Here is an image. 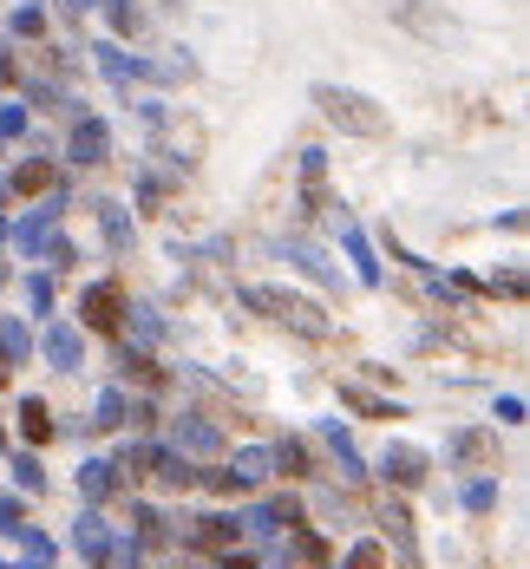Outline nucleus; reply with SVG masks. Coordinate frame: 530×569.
Listing matches in <instances>:
<instances>
[{"label":"nucleus","mask_w":530,"mask_h":569,"mask_svg":"<svg viewBox=\"0 0 530 569\" xmlns=\"http://www.w3.org/2000/svg\"><path fill=\"white\" fill-rule=\"evenodd\" d=\"M151 7H183V0H151Z\"/></svg>","instance_id":"nucleus-51"},{"label":"nucleus","mask_w":530,"mask_h":569,"mask_svg":"<svg viewBox=\"0 0 530 569\" xmlns=\"http://www.w3.org/2000/svg\"><path fill=\"white\" fill-rule=\"evenodd\" d=\"M387 13H393V27H407V33H446V27H452V20H446L439 7H426V0H393Z\"/></svg>","instance_id":"nucleus-29"},{"label":"nucleus","mask_w":530,"mask_h":569,"mask_svg":"<svg viewBox=\"0 0 530 569\" xmlns=\"http://www.w3.org/2000/svg\"><path fill=\"white\" fill-rule=\"evenodd\" d=\"M33 360V328L27 315H0V387H13V373Z\"/></svg>","instance_id":"nucleus-16"},{"label":"nucleus","mask_w":530,"mask_h":569,"mask_svg":"<svg viewBox=\"0 0 530 569\" xmlns=\"http://www.w3.org/2000/svg\"><path fill=\"white\" fill-rule=\"evenodd\" d=\"M20 530H27V498H20V491H0V537L13 543Z\"/></svg>","instance_id":"nucleus-43"},{"label":"nucleus","mask_w":530,"mask_h":569,"mask_svg":"<svg viewBox=\"0 0 530 569\" xmlns=\"http://www.w3.org/2000/svg\"><path fill=\"white\" fill-rule=\"evenodd\" d=\"M151 485H164V491H190V485H197V458H183L177 446L151 439Z\"/></svg>","instance_id":"nucleus-20"},{"label":"nucleus","mask_w":530,"mask_h":569,"mask_svg":"<svg viewBox=\"0 0 530 569\" xmlns=\"http://www.w3.org/2000/svg\"><path fill=\"white\" fill-rule=\"evenodd\" d=\"M124 308H131V295H124L118 276H99V282L79 288V321L92 335H124Z\"/></svg>","instance_id":"nucleus-5"},{"label":"nucleus","mask_w":530,"mask_h":569,"mask_svg":"<svg viewBox=\"0 0 530 569\" xmlns=\"http://www.w3.org/2000/svg\"><path fill=\"white\" fill-rule=\"evenodd\" d=\"M7 471H13V491L20 498H47V465H40V452L20 446V452L7 458Z\"/></svg>","instance_id":"nucleus-31"},{"label":"nucleus","mask_w":530,"mask_h":569,"mask_svg":"<svg viewBox=\"0 0 530 569\" xmlns=\"http://www.w3.org/2000/svg\"><path fill=\"white\" fill-rule=\"evenodd\" d=\"M131 523H138L131 537H138L144 550H171V543H177V517H171V511H158L151 498H131Z\"/></svg>","instance_id":"nucleus-19"},{"label":"nucleus","mask_w":530,"mask_h":569,"mask_svg":"<svg viewBox=\"0 0 530 569\" xmlns=\"http://www.w3.org/2000/svg\"><path fill=\"white\" fill-rule=\"evenodd\" d=\"M124 315H131V335H124L131 347H158V341H164V315H158L151 301H131Z\"/></svg>","instance_id":"nucleus-33"},{"label":"nucleus","mask_w":530,"mask_h":569,"mask_svg":"<svg viewBox=\"0 0 530 569\" xmlns=\"http://www.w3.org/2000/svg\"><path fill=\"white\" fill-rule=\"evenodd\" d=\"M13 79H20V59H13V47L0 40V99H7V86H13Z\"/></svg>","instance_id":"nucleus-47"},{"label":"nucleus","mask_w":530,"mask_h":569,"mask_svg":"<svg viewBox=\"0 0 530 569\" xmlns=\"http://www.w3.org/2000/svg\"><path fill=\"white\" fill-rule=\"evenodd\" d=\"M118 373H124L118 387H131V380H138V387H164V380H171V373L151 360V347H131V341L118 347Z\"/></svg>","instance_id":"nucleus-26"},{"label":"nucleus","mask_w":530,"mask_h":569,"mask_svg":"<svg viewBox=\"0 0 530 569\" xmlns=\"http://www.w3.org/2000/svg\"><path fill=\"white\" fill-rule=\"evenodd\" d=\"M249 537H262V543H276L282 530H294V523H308V511H301V498L294 491H269V498H256L249 511L236 517Z\"/></svg>","instance_id":"nucleus-7"},{"label":"nucleus","mask_w":530,"mask_h":569,"mask_svg":"<svg viewBox=\"0 0 530 569\" xmlns=\"http://www.w3.org/2000/svg\"><path fill=\"white\" fill-rule=\"evenodd\" d=\"M217 569H262V563H256V557H236V550H230V557H217Z\"/></svg>","instance_id":"nucleus-48"},{"label":"nucleus","mask_w":530,"mask_h":569,"mask_svg":"<svg viewBox=\"0 0 530 569\" xmlns=\"http://www.w3.org/2000/svg\"><path fill=\"white\" fill-rule=\"evenodd\" d=\"M484 295H504V301H524V269L511 262V269H498L491 282H484Z\"/></svg>","instance_id":"nucleus-45"},{"label":"nucleus","mask_w":530,"mask_h":569,"mask_svg":"<svg viewBox=\"0 0 530 569\" xmlns=\"http://www.w3.org/2000/svg\"><path fill=\"white\" fill-rule=\"evenodd\" d=\"M112 543H118V523H106V511H92V505H79V517H72V550H79V563L106 569L112 563Z\"/></svg>","instance_id":"nucleus-10"},{"label":"nucleus","mask_w":530,"mask_h":569,"mask_svg":"<svg viewBox=\"0 0 530 569\" xmlns=\"http://www.w3.org/2000/svg\"><path fill=\"white\" fill-rule=\"evenodd\" d=\"M7 40H47V7L40 0H20L7 13Z\"/></svg>","instance_id":"nucleus-36"},{"label":"nucleus","mask_w":530,"mask_h":569,"mask_svg":"<svg viewBox=\"0 0 530 569\" xmlns=\"http://www.w3.org/2000/svg\"><path fill=\"white\" fill-rule=\"evenodd\" d=\"M236 301L256 308V315H269L276 328H289L301 341H334V321H328V308H321L314 295H294V288H282V282H242Z\"/></svg>","instance_id":"nucleus-1"},{"label":"nucleus","mask_w":530,"mask_h":569,"mask_svg":"<svg viewBox=\"0 0 530 569\" xmlns=\"http://www.w3.org/2000/svg\"><path fill=\"white\" fill-rule=\"evenodd\" d=\"M380 478H387L400 498H412V491H426V478H432V452H419V446H407V439H393V446L380 452Z\"/></svg>","instance_id":"nucleus-9"},{"label":"nucleus","mask_w":530,"mask_h":569,"mask_svg":"<svg viewBox=\"0 0 530 569\" xmlns=\"http://www.w3.org/2000/svg\"><path fill=\"white\" fill-rule=\"evenodd\" d=\"M0 452H7V419H0Z\"/></svg>","instance_id":"nucleus-50"},{"label":"nucleus","mask_w":530,"mask_h":569,"mask_svg":"<svg viewBox=\"0 0 530 569\" xmlns=\"http://www.w3.org/2000/svg\"><path fill=\"white\" fill-rule=\"evenodd\" d=\"M124 412H131V387H99V399H92V432H124Z\"/></svg>","instance_id":"nucleus-25"},{"label":"nucleus","mask_w":530,"mask_h":569,"mask_svg":"<svg viewBox=\"0 0 530 569\" xmlns=\"http://www.w3.org/2000/svg\"><path fill=\"white\" fill-rule=\"evenodd\" d=\"M164 569H190V563H164Z\"/></svg>","instance_id":"nucleus-53"},{"label":"nucleus","mask_w":530,"mask_h":569,"mask_svg":"<svg viewBox=\"0 0 530 569\" xmlns=\"http://www.w3.org/2000/svg\"><path fill=\"white\" fill-rule=\"evenodd\" d=\"M341 569H387V543H380V537L353 543V550H348V563H341Z\"/></svg>","instance_id":"nucleus-44"},{"label":"nucleus","mask_w":530,"mask_h":569,"mask_svg":"<svg viewBox=\"0 0 530 569\" xmlns=\"http://www.w3.org/2000/svg\"><path fill=\"white\" fill-rule=\"evenodd\" d=\"M321 439H328V452H334V465H341V478L360 485V478H367V458H360V446H353L348 419H321Z\"/></svg>","instance_id":"nucleus-23"},{"label":"nucleus","mask_w":530,"mask_h":569,"mask_svg":"<svg viewBox=\"0 0 530 569\" xmlns=\"http://www.w3.org/2000/svg\"><path fill=\"white\" fill-rule=\"evenodd\" d=\"M164 190H171V177H158L151 164L131 177V203H138V210H158V203H164Z\"/></svg>","instance_id":"nucleus-39"},{"label":"nucleus","mask_w":530,"mask_h":569,"mask_svg":"<svg viewBox=\"0 0 530 569\" xmlns=\"http://www.w3.org/2000/svg\"><path fill=\"white\" fill-rule=\"evenodd\" d=\"M92 217H99L106 249H112V256H131V242H138V217H131V203H124V197H99Z\"/></svg>","instance_id":"nucleus-14"},{"label":"nucleus","mask_w":530,"mask_h":569,"mask_svg":"<svg viewBox=\"0 0 530 569\" xmlns=\"http://www.w3.org/2000/svg\"><path fill=\"white\" fill-rule=\"evenodd\" d=\"M20 106H27V112H59V118H72L86 99H79V92H66V86H59V79H47V72H33V79H20Z\"/></svg>","instance_id":"nucleus-17"},{"label":"nucleus","mask_w":530,"mask_h":569,"mask_svg":"<svg viewBox=\"0 0 530 569\" xmlns=\"http://www.w3.org/2000/svg\"><path fill=\"white\" fill-rule=\"evenodd\" d=\"M13 419H20V439H27V446H47V439L59 432V426H53V406H47L40 393L20 399V406H13Z\"/></svg>","instance_id":"nucleus-27"},{"label":"nucleus","mask_w":530,"mask_h":569,"mask_svg":"<svg viewBox=\"0 0 530 569\" xmlns=\"http://www.w3.org/2000/svg\"><path fill=\"white\" fill-rule=\"evenodd\" d=\"M498 498H504L498 471H484V478H466V491H459V505H466L471 517H491V511H498Z\"/></svg>","instance_id":"nucleus-32"},{"label":"nucleus","mask_w":530,"mask_h":569,"mask_svg":"<svg viewBox=\"0 0 530 569\" xmlns=\"http://www.w3.org/2000/svg\"><path fill=\"white\" fill-rule=\"evenodd\" d=\"M72 485H79V505H92V511H106L118 491V471H112V458H79V471H72Z\"/></svg>","instance_id":"nucleus-15"},{"label":"nucleus","mask_w":530,"mask_h":569,"mask_svg":"<svg viewBox=\"0 0 530 569\" xmlns=\"http://www.w3.org/2000/svg\"><path fill=\"white\" fill-rule=\"evenodd\" d=\"M124 106L138 112V124H144L151 138H164V131H171V106H164V99H124Z\"/></svg>","instance_id":"nucleus-42"},{"label":"nucleus","mask_w":530,"mask_h":569,"mask_svg":"<svg viewBox=\"0 0 530 569\" xmlns=\"http://www.w3.org/2000/svg\"><path fill=\"white\" fill-rule=\"evenodd\" d=\"M491 419H498V426H524V419H530L524 393H498V399H491Z\"/></svg>","instance_id":"nucleus-46"},{"label":"nucleus","mask_w":530,"mask_h":569,"mask_svg":"<svg viewBox=\"0 0 530 569\" xmlns=\"http://www.w3.org/2000/svg\"><path fill=\"white\" fill-rule=\"evenodd\" d=\"M289 543L276 550L282 563H294V569H328V537L321 530H308V523H294V530H282Z\"/></svg>","instance_id":"nucleus-22"},{"label":"nucleus","mask_w":530,"mask_h":569,"mask_svg":"<svg viewBox=\"0 0 530 569\" xmlns=\"http://www.w3.org/2000/svg\"><path fill=\"white\" fill-rule=\"evenodd\" d=\"M13 543H20V557H27L33 569H53V557H59V550H53V537H47L40 523H27V530H20Z\"/></svg>","instance_id":"nucleus-38"},{"label":"nucleus","mask_w":530,"mask_h":569,"mask_svg":"<svg viewBox=\"0 0 530 569\" xmlns=\"http://www.w3.org/2000/svg\"><path fill=\"white\" fill-rule=\"evenodd\" d=\"M112 118L92 112V106H79V112L66 118V144H59V158L72 164V171H99V164H112Z\"/></svg>","instance_id":"nucleus-3"},{"label":"nucleus","mask_w":530,"mask_h":569,"mask_svg":"<svg viewBox=\"0 0 530 569\" xmlns=\"http://www.w3.org/2000/svg\"><path fill=\"white\" fill-rule=\"evenodd\" d=\"M190 550H210V557H230L236 537H242V523L230 511H203V517H183V530H177Z\"/></svg>","instance_id":"nucleus-12"},{"label":"nucleus","mask_w":530,"mask_h":569,"mask_svg":"<svg viewBox=\"0 0 530 569\" xmlns=\"http://www.w3.org/2000/svg\"><path fill=\"white\" fill-rule=\"evenodd\" d=\"M341 399H348L353 412H367V419H407L393 399H380V393H360V387H341Z\"/></svg>","instance_id":"nucleus-41"},{"label":"nucleus","mask_w":530,"mask_h":569,"mask_svg":"<svg viewBox=\"0 0 530 569\" xmlns=\"http://www.w3.org/2000/svg\"><path fill=\"white\" fill-rule=\"evenodd\" d=\"M0 151H7V138H0Z\"/></svg>","instance_id":"nucleus-54"},{"label":"nucleus","mask_w":530,"mask_h":569,"mask_svg":"<svg viewBox=\"0 0 530 569\" xmlns=\"http://www.w3.org/2000/svg\"><path fill=\"white\" fill-rule=\"evenodd\" d=\"M92 13H106V40H118V47H131L144 33V7L138 0H99Z\"/></svg>","instance_id":"nucleus-24"},{"label":"nucleus","mask_w":530,"mask_h":569,"mask_svg":"<svg viewBox=\"0 0 530 569\" xmlns=\"http://www.w3.org/2000/svg\"><path fill=\"white\" fill-rule=\"evenodd\" d=\"M53 183H59V177H53V164H47V151H40V158H20L13 171L0 177V190H7V197H27V203H33V197H47Z\"/></svg>","instance_id":"nucleus-21"},{"label":"nucleus","mask_w":530,"mask_h":569,"mask_svg":"<svg viewBox=\"0 0 530 569\" xmlns=\"http://www.w3.org/2000/svg\"><path fill=\"white\" fill-rule=\"evenodd\" d=\"M380 543H387V550H400V563H407V569H419V543H412V517H407V505H400V498L387 505V537H380Z\"/></svg>","instance_id":"nucleus-30"},{"label":"nucleus","mask_w":530,"mask_h":569,"mask_svg":"<svg viewBox=\"0 0 530 569\" xmlns=\"http://www.w3.org/2000/svg\"><path fill=\"white\" fill-rule=\"evenodd\" d=\"M164 446H177L183 458H217L223 452V426L203 419V412H177L171 432H164Z\"/></svg>","instance_id":"nucleus-11"},{"label":"nucleus","mask_w":530,"mask_h":569,"mask_svg":"<svg viewBox=\"0 0 530 569\" xmlns=\"http://www.w3.org/2000/svg\"><path fill=\"white\" fill-rule=\"evenodd\" d=\"M308 99L321 106V118L341 131V138H387V106L360 86H334V79H314Z\"/></svg>","instance_id":"nucleus-2"},{"label":"nucleus","mask_w":530,"mask_h":569,"mask_svg":"<svg viewBox=\"0 0 530 569\" xmlns=\"http://www.w3.org/2000/svg\"><path fill=\"white\" fill-rule=\"evenodd\" d=\"M446 465H452V471H466V478L498 471V465H504L498 432H491V426H459V432H446Z\"/></svg>","instance_id":"nucleus-6"},{"label":"nucleus","mask_w":530,"mask_h":569,"mask_svg":"<svg viewBox=\"0 0 530 569\" xmlns=\"http://www.w3.org/2000/svg\"><path fill=\"white\" fill-rule=\"evenodd\" d=\"M20 569H33V563H20Z\"/></svg>","instance_id":"nucleus-55"},{"label":"nucleus","mask_w":530,"mask_h":569,"mask_svg":"<svg viewBox=\"0 0 530 569\" xmlns=\"http://www.w3.org/2000/svg\"><path fill=\"white\" fill-rule=\"evenodd\" d=\"M151 66H158V86H190V79L203 72L190 47H164V59H151Z\"/></svg>","instance_id":"nucleus-34"},{"label":"nucleus","mask_w":530,"mask_h":569,"mask_svg":"<svg viewBox=\"0 0 530 569\" xmlns=\"http://www.w3.org/2000/svg\"><path fill=\"white\" fill-rule=\"evenodd\" d=\"M341 249H348V269L360 288H387V262H380V249H373V236L353 223V217H341Z\"/></svg>","instance_id":"nucleus-13"},{"label":"nucleus","mask_w":530,"mask_h":569,"mask_svg":"<svg viewBox=\"0 0 530 569\" xmlns=\"http://www.w3.org/2000/svg\"><path fill=\"white\" fill-rule=\"evenodd\" d=\"M0 569H20V563H7V557H0Z\"/></svg>","instance_id":"nucleus-52"},{"label":"nucleus","mask_w":530,"mask_h":569,"mask_svg":"<svg viewBox=\"0 0 530 569\" xmlns=\"http://www.w3.org/2000/svg\"><path fill=\"white\" fill-rule=\"evenodd\" d=\"M27 308H33V321H53V276L40 262L27 269Z\"/></svg>","instance_id":"nucleus-37"},{"label":"nucleus","mask_w":530,"mask_h":569,"mask_svg":"<svg viewBox=\"0 0 530 569\" xmlns=\"http://www.w3.org/2000/svg\"><path fill=\"white\" fill-rule=\"evenodd\" d=\"M59 7H66V13H72V20H79V13H92V7H99V0H59Z\"/></svg>","instance_id":"nucleus-49"},{"label":"nucleus","mask_w":530,"mask_h":569,"mask_svg":"<svg viewBox=\"0 0 530 569\" xmlns=\"http://www.w3.org/2000/svg\"><path fill=\"white\" fill-rule=\"evenodd\" d=\"M0 138H7V144H20V138H33V112H27L20 99H0Z\"/></svg>","instance_id":"nucleus-40"},{"label":"nucleus","mask_w":530,"mask_h":569,"mask_svg":"<svg viewBox=\"0 0 530 569\" xmlns=\"http://www.w3.org/2000/svg\"><path fill=\"white\" fill-rule=\"evenodd\" d=\"M269 458H276V471H282V478H314L308 439H276V446H269Z\"/></svg>","instance_id":"nucleus-35"},{"label":"nucleus","mask_w":530,"mask_h":569,"mask_svg":"<svg viewBox=\"0 0 530 569\" xmlns=\"http://www.w3.org/2000/svg\"><path fill=\"white\" fill-rule=\"evenodd\" d=\"M86 53H92V66L106 72V86H112L118 99H131L138 86H158V66L144 53H131V47H118V40H92Z\"/></svg>","instance_id":"nucleus-4"},{"label":"nucleus","mask_w":530,"mask_h":569,"mask_svg":"<svg viewBox=\"0 0 530 569\" xmlns=\"http://www.w3.org/2000/svg\"><path fill=\"white\" fill-rule=\"evenodd\" d=\"M112 471H118V485L131 491V485H144L151 478V439H124L112 452Z\"/></svg>","instance_id":"nucleus-28"},{"label":"nucleus","mask_w":530,"mask_h":569,"mask_svg":"<svg viewBox=\"0 0 530 569\" xmlns=\"http://www.w3.org/2000/svg\"><path fill=\"white\" fill-rule=\"evenodd\" d=\"M33 353L53 367V373H79L86 367V328L79 321H47V335H33Z\"/></svg>","instance_id":"nucleus-8"},{"label":"nucleus","mask_w":530,"mask_h":569,"mask_svg":"<svg viewBox=\"0 0 530 569\" xmlns=\"http://www.w3.org/2000/svg\"><path fill=\"white\" fill-rule=\"evenodd\" d=\"M282 256H289V269H301V276H308L314 288H341V269L328 262V249H321V242H308V236H289V242H282Z\"/></svg>","instance_id":"nucleus-18"}]
</instances>
